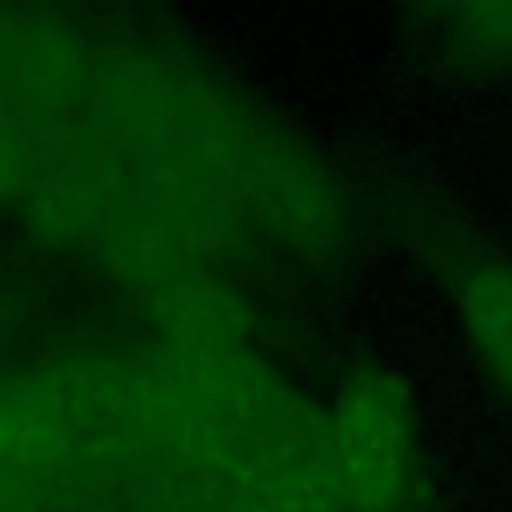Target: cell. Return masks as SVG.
Returning <instances> with one entry per match:
<instances>
[{"mask_svg": "<svg viewBox=\"0 0 512 512\" xmlns=\"http://www.w3.org/2000/svg\"><path fill=\"white\" fill-rule=\"evenodd\" d=\"M324 452L352 512H400L416 480V412L408 388L384 368H356L336 396Z\"/></svg>", "mask_w": 512, "mask_h": 512, "instance_id": "cell-1", "label": "cell"}, {"mask_svg": "<svg viewBox=\"0 0 512 512\" xmlns=\"http://www.w3.org/2000/svg\"><path fill=\"white\" fill-rule=\"evenodd\" d=\"M244 204L300 252H332L344 236V204L312 148L276 128H244Z\"/></svg>", "mask_w": 512, "mask_h": 512, "instance_id": "cell-2", "label": "cell"}, {"mask_svg": "<svg viewBox=\"0 0 512 512\" xmlns=\"http://www.w3.org/2000/svg\"><path fill=\"white\" fill-rule=\"evenodd\" d=\"M456 296L476 360L512 396V264L476 260L460 276Z\"/></svg>", "mask_w": 512, "mask_h": 512, "instance_id": "cell-3", "label": "cell"}, {"mask_svg": "<svg viewBox=\"0 0 512 512\" xmlns=\"http://www.w3.org/2000/svg\"><path fill=\"white\" fill-rule=\"evenodd\" d=\"M460 20H468L460 28L468 40L512 48V8H468V12H460Z\"/></svg>", "mask_w": 512, "mask_h": 512, "instance_id": "cell-4", "label": "cell"}]
</instances>
